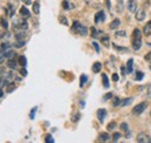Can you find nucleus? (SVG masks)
Masks as SVG:
<instances>
[{"instance_id": "14", "label": "nucleus", "mask_w": 151, "mask_h": 143, "mask_svg": "<svg viewBox=\"0 0 151 143\" xmlns=\"http://www.w3.org/2000/svg\"><path fill=\"white\" fill-rule=\"evenodd\" d=\"M101 68H102L101 63L100 62H95L94 64H93V66H92V71L94 72V73H99V72L101 71Z\"/></svg>"}, {"instance_id": "35", "label": "nucleus", "mask_w": 151, "mask_h": 143, "mask_svg": "<svg viewBox=\"0 0 151 143\" xmlns=\"http://www.w3.org/2000/svg\"><path fill=\"white\" fill-rule=\"evenodd\" d=\"M121 104V101H120V98H117V97H115L113 99V106H117V105H120Z\"/></svg>"}, {"instance_id": "10", "label": "nucleus", "mask_w": 151, "mask_h": 143, "mask_svg": "<svg viewBox=\"0 0 151 143\" xmlns=\"http://www.w3.org/2000/svg\"><path fill=\"white\" fill-rule=\"evenodd\" d=\"M26 37H27V33L24 30H19L15 35L17 41H26Z\"/></svg>"}, {"instance_id": "33", "label": "nucleus", "mask_w": 151, "mask_h": 143, "mask_svg": "<svg viewBox=\"0 0 151 143\" xmlns=\"http://www.w3.org/2000/svg\"><path fill=\"white\" fill-rule=\"evenodd\" d=\"M143 77H144L143 72H139V71L136 72V80H141V79H142Z\"/></svg>"}, {"instance_id": "42", "label": "nucleus", "mask_w": 151, "mask_h": 143, "mask_svg": "<svg viewBox=\"0 0 151 143\" xmlns=\"http://www.w3.org/2000/svg\"><path fill=\"white\" fill-rule=\"evenodd\" d=\"M116 2H117V6H119V12H121L122 11V0H116Z\"/></svg>"}, {"instance_id": "45", "label": "nucleus", "mask_w": 151, "mask_h": 143, "mask_svg": "<svg viewBox=\"0 0 151 143\" xmlns=\"http://www.w3.org/2000/svg\"><path fill=\"white\" fill-rule=\"evenodd\" d=\"M5 28H2V27H0V38H2L4 36H5Z\"/></svg>"}, {"instance_id": "51", "label": "nucleus", "mask_w": 151, "mask_h": 143, "mask_svg": "<svg viewBox=\"0 0 151 143\" xmlns=\"http://www.w3.org/2000/svg\"><path fill=\"white\" fill-rule=\"evenodd\" d=\"M105 2H106V5H107V8L111 9V1H109V0H105Z\"/></svg>"}, {"instance_id": "26", "label": "nucleus", "mask_w": 151, "mask_h": 143, "mask_svg": "<svg viewBox=\"0 0 151 143\" xmlns=\"http://www.w3.org/2000/svg\"><path fill=\"white\" fill-rule=\"evenodd\" d=\"M19 63L22 66H26L27 65V58L24 56H20L19 57Z\"/></svg>"}, {"instance_id": "30", "label": "nucleus", "mask_w": 151, "mask_h": 143, "mask_svg": "<svg viewBox=\"0 0 151 143\" xmlns=\"http://www.w3.org/2000/svg\"><path fill=\"white\" fill-rule=\"evenodd\" d=\"M26 44V41H15V43H14V46L17 47V48H21V47H23Z\"/></svg>"}, {"instance_id": "34", "label": "nucleus", "mask_w": 151, "mask_h": 143, "mask_svg": "<svg viewBox=\"0 0 151 143\" xmlns=\"http://www.w3.org/2000/svg\"><path fill=\"white\" fill-rule=\"evenodd\" d=\"M113 48L115 49V50H119V51H127V50H128L127 48H121V47H117L116 44H114Z\"/></svg>"}, {"instance_id": "48", "label": "nucleus", "mask_w": 151, "mask_h": 143, "mask_svg": "<svg viewBox=\"0 0 151 143\" xmlns=\"http://www.w3.org/2000/svg\"><path fill=\"white\" fill-rule=\"evenodd\" d=\"M145 61H147V62H150L151 63V53H149V54L145 56Z\"/></svg>"}, {"instance_id": "28", "label": "nucleus", "mask_w": 151, "mask_h": 143, "mask_svg": "<svg viewBox=\"0 0 151 143\" xmlns=\"http://www.w3.org/2000/svg\"><path fill=\"white\" fill-rule=\"evenodd\" d=\"M58 20H59V22L63 23L64 26H69V22H68V20H66V18H65L64 15H60V17L58 18Z\"/></svg>"}, {"instance_id": "40", "label": "nucleus", "mask_w": 151, "mask_h": 143, "mask_svg": "<svg viewBox=\"0 0 151 143\" xmlns=\"http://www.w3.org/2000/svg\"><path fill=\"white\" fill-rule=\"evenodd\" d=\"M79 118H80V114H79V113H77L76 115L72 116V121H73V122H77V121L79 120Z\"/></svg>"}, {"instance_id": "32", "label": "nucleus", "mask_w": 151, "mask_h": 143, "mask_svg": "<svg viewBox=\"0 0 151 143\" xmlns=\"http://www.w3.org/2000/svg\"><path fill=\"white\" fill-rule=\"evenodd\" d=\"M45 142L47 143H54L55 142V140L52 139V136H51L50 134H48V135L45 136Z\"/></svg>"}, {"instance_id": "43", "label": "nucleus", "mask_w": 151, "mask_h": 143, "mask_svg": "<svg viewBox=\"0 0 151 143\" xmlns=\"http://www.w3.org/2000/svg\"><path fill=\"white\" fill-rule=\"evenodd\" d=\"M113 97V94L112 93H107V94H105L104 95V100H107V99H111Z\"/></svg>"}, {"instance_id": "11", "label": "nucleus", "mask_w": 151, "mask_h": 143, "mask_svg": "<svg viewBox=\"0 0 151 143\" xmlns=\"http://www.w3.org/2000/svg\"><path fill=\"white\" fill-rule=\"evenodd\" d=\"M145 18V11L144 9H139V11H136V19L138 21H143Z\"/></svg>"}, {"instance_id": "1", "label": "nucleus", "mask_w": 151, "mask_h": 143, "mask_svg": "<svg viewBox=\"0 0 151 143\" xmlns=\"http://www.w3.org/2000/svg\"><path fill=\"white\" fill-rule=\"evenodd\" d=\"M142 47V33L139 29H134L132 32V48L134 50H139Z\"/></svg>"}, {"instance_id": "23", "label": "nucleus", "mask_w": 151, "mask_h": 143, "mask_svg": "<svg viewBox=\"0 0 151 143\" xmlns=\"http://www.w3.org/2000/svg\"><path fill=\"white\" fill-rule=\"evenodd\" d=\"M132 63H134V61L130 58L127 63V73H132Z\"/></svg>"}, {"instance_id": "29", "label": "nucleus", "mask_w": 151, "mask_h": 143, "mask_svg": "<svg viewBox=\"0 0 151 143\" xmlns=\"http://www.w3.org/2000/svg\"><path fill=\"white\" fill-rule=\"evenodd\" d=\"M15 87H17V85H15V84H13V83H9V84L7 85V92H8V93L13 92V91L15 90Z\"/></svg>"}, {"instance_id": "47", "label": "nucleus", "mask_w": 151, "mask_h": 143, "mask_svg": "<svg viewBox=\"0 0 151 143\" xmlns=\"http://www.w3.org/2000/svg\"><path fill=\"white\" fill-rule=\"evenodd\" d=\"M5 58H6V56H5V54H4L2 51H0V63H2Z\"/></svg>"}, {"instance_id": "7", "label": "nucleus", "mask_w": 151, "mask_h": 143, "mask_svg": "<svg viewBox=\"0 0 151 143\" xmlns=\"http://www.w3.org/2000/svg\"><path fill=\"white\" fill-rule=\"evenodd\" d=\"M96 115H98L99 121L102 124V122H104V120H105V118H106V115H107V110H106L105 108H100V109H98Z\"/></svg>"}, {"instance_id": "3", "label": "nucleus", "mask_w": 151, "mask_h": 143, "mask_svg": "<svg viewBox=\"0 0 151 143\" xmlns=\"http://www.w3.org/2000/svg\"><path fill=\"white\" fill-rule=\"evenodd\" d=\"M72 32H75V33H77V34H79V35H81V36L87 35V28H86L85 26L80 25L78 21H75V22H73Z\"/></svg>"}, {"instance_id": "20", "label": "nucleus", "mask_w": 151, "mask_h": 143, "mask_svg": "<svg viewBox=\"0 0 151 143\" xmlns=\"http://www.w3.org/2000/svg\"><path fill=\"white\" fill-rule=\"evenodd\" d=\"M33 12L35 14H40V2L38 1H35L33 4Z\"/></svg>"}, {"instance_id": "19", "label": "nucleus", "mask_w": 151, "mask_h": 143, "mask_svg": "<svg viewBox=\"0 0 151 143\" xmlns=\"http://www.w3.org/2000/svg\"><path fill=\"white\" fill-rule=\"evenodd\" d=\"M101 43L105 46V47H108L109 46V36L108 35H104L101 37Z\"/></svg>"}, {"instance_id": "49", "label": "nucleus", "mask_w": 151, "mask_h": 143, "mask_svg": "<svg viewBox=\"0 0 151 143\" xmlns=\"http://www.w3.org/2000/svg\"><path fill=\"white\" fill-rule=\"evenodd\" d=\"M112 78H113L114 82H117V80H119V76H117L116 73H114L113 76H112Z\"/></svg>"}, {"instance_id": "12", "label": "nucleus", "mask_w": 151, "mask_h": 143, "mask_svg": "<svg viewBox=\"0 0 151 143\" xmlns=\"http://www.w3.org/2000/svg\"><path fill=\"white\" fill-rule=\"evenodd\" d=\"M11 50H12V47H11L9 43H7V42L1 43V51H4V54H6V53H8Z\"/></svg>"}, {"instance_id": "36", "label": "nucleus", "mask_w": 151, "mask_h": 143, "mask_svg": "<svg viewBox=\"0 0 151 143\" xmlns=\"http://www.w3.org/2000/svg\"><path fill=\"white\" fill-rule=\"evenodd\" d=\"M120 137H121V134H120V133H114L113 134V141L114 142H116Z\"/></svg>"}, {"instance_id": "16", "label": "nucleus", "mask_w": 151, "mask_h": 143, "mask_svg": "<svg viewBox=\"0 0 151 143\" xmlns=\"http://www.w3.org/2000/svg\"><path fill=\"white\" fill-rule=\"evenodd\" d=\"M102 85H104V87H106V89H108L109 87V82H108V77H107V74L106 73H102Z\"/></svg>"}, {"instance_id": "18", "label": "nucleus", "mask_w": 151, "mask_h": 143, "mask_svg": "<svg viewBox=\"0 0 151 143\" xmlns=\"http://www.w3.org/2000/svg\"><path fill=\"white\" fill-rule=\"evenodd\" d=\"M7 9H8V12H7L8 15H9L11 18H13V17H14V13H15V8H14L11 4H8V5H7Z\"/></svg>"}, {"instance_id": "9", "label": "nucleus", "mask_w": 151, "mask_h": 143, "mask_svg": "<svg viewBox=\"0 0 151 143\" xmlns=\"http://www.w3.org/2000/svg\"><path fill=\"white\" fill-rule=\"evenodd\" d=\"M20 14H21L22 18H24V19H28L30 17V12H29L28 8L24 7V6H22V7L20 8Z\"/></svg>"}, {"instance_id": "37", "label": "nucleus", "mask_w": 151, "mask_h": 143, "mask_svg": "<svg viewBox=\"0 0 151 143\" xmlns=\"http://www.w3.org/2000/svg\"><path fill=\"white\" fill-rule=\"evenodd\" d=\"M115 127H116V124H115L114 121H112L109 125L107 126V129H108V130H114V128H115Z\"/></svg>"}, {"instance_id": "50", "label": "nucleus", "mask_w": 151, "mask_h": 143, "mask_svg": "<svg viewBox=\"0 0 151 143\" xmlns=\"http://www.w3.org/2000/svg\"><path fill=\"white\" fill-rule=\"evenodd\" d=\"M147 89H148V97H151V85H148Z\"/></svg>"}, {"instance_id": "13", "label": "nucleus", "mask_w": 151, "mask_h": 143, "mask_svg": "<svg viewBox=\"0 0 151 143\" xmlns=\"http://www.w3.org/2000/svg\"><path fill=\"white\" fill-rule=\"evenodd\" d=\"M143 33L145 36H150L151 35V20L144 26V29H143Z\"/></svg>"}, {"instance_id": "56", "label": "nucleus", "mask_w": 151, "mask_h": 143, "mask_svg": "<svg viewBox=\"0 0 151 143\" xmlns=\"http://www.w3.org/2000/svg\"><path fill=\"white\" fill-rule=\"evenodd\" d=\"M150 70H151V65H150Z\"/></svg>"}, {"instance_id": "6", "label": "nucleus", "mask_w": 151, "mask_h": 143, "mask_svg": "<svg viewBox=\"0 0 151 143\" xmlns=\"http://www.w3.org/2000/svg\"><path fill=\"white\" fill-rule=\"evenodd\" d=\"M127 8H128L129 12L136 13V11H137V1H136V0H128V2H127Z\"/></svg>"}, {"instance_id": "25", "label": "nucleus", "mask_w": 151, "mask_h": 143, "mask_svg": "<svg viewBox=\"0 0 151 143\" xmlns=\"http://www.w3.org/2000/svg\"><path fill=\"white\" fill-rule=\"evenodd\" d=\"M101 32H98L96 29H95L94 27H92L91 28V36L93 37V38H96V37H99V34H100Z\"/></svg>"}, {"instance_id": "41", "label": "nucleus", "mask_w": 151, "mask_h": 143, "mask_svg": "<svg viewBox=\"0 0 151 143\" xmlns=\"http://www.w3.org/2000/svg\"><path fill=\"white\" fill-rule=\"evenodd\" d=\"M120 127H121V129H122V130L128 131V125H127V124H124V122H123V124H121V126H120Z\"/></svg>"}, {"instance_id": "54", "label": "nucleus", "mask_w": 151, "mask_h": 143, "mask_svg": "<svg viewBox=\"0 0 151 143\" xmlns=\"http://www.w3.org/2000/svg\"><path fill=\"white\" fill-rule=\"evenodd\" d=\"M21 1H23L26 5H30V4H32V1H30V0H21Z\"/></svg>"}, {"instance_id": "2", "label": "nucleus", "mask_w": 151, "mask_h": 143, "mask_svg": "<svg viewBox=\"0 0 151 143\" xmlns=\"http://www.w3.org/2000/svg\"><path fill=\"white\" fill-rule=\"evenodd\" d=\"M13 26H14V29H17V30H27L28 29V22L22 17L14 19L13 20Z\"/></svg>"}, {"instance_id": "44", "label": "nucleus", "mask_w": 151, "mask_h": 143, "mask_svg": "<svg viewBox=\"0 0 151 143\" xmlns=\"http://www.w3.org/2000/svg\"><path fill=\"white\" fill-rule=\"evenodd\" d=\"M116 36H126V32L124 30H121V32H116V34H115Z\"/></svg>"}, {"instance_id": "46", "label": "nucleus", "mask_w": 151, "mask_h": 143, "mask_svg": "<svg viewBox=\"0 0 151 143\" xmlns=\"http://www.w3.org/2000/svg\"><path fill=\"white\" fill-rule=\"evenodd\" d=\"M93 47H94V49H95V51H96V53H99V51H100V48H99V44H98L96 42H93Z\"/></svg>"}, {"instance_id": "27", "label": "nucleus", "mask_w": 151, "mask_h": 143, "mask_svg": "<svg viewBox=\"0 0 151 143\" xmlns=\"http://www.w3.org/2000/svg\"><path fill=\"white\" fill-rule=\"evenodd\" d=\"M0 25H1V27L5 28V29L8 28V23H7V20H6V19H4V18L0 19Z\"/></svg>"}, {"instance_id": "17", "label": "nucleus", "mask_w": 151, "mask_h": 143, "mask_svg": "<svg viewBox=\"0 0 151 143\" xmlns=\"http://www.w3.org/2000/svg\"><path fill=\"white\" fill-rule=\"evenodd\" d=\"M120 23H121V22H120V20H119V19H115V20H113V21L111 22L109 28H111V29H116V28L120 26Z\"/></svg>"}, {"instance_id": "53", "label": "nucleus", "mask_w": 151, "mask_h": 143, "mask_svg": "<svg viewBox=\"0 0 151 143\" xmlns=\"http://www.w3.org/2000/svg\"><path fill=\"white\" fill-rule=\"evenodd\" d=\"M121 71H122V74H126V73H127V69H126L124 66H122V68H121Z\"/></svg>"}, {"instance_id": "57", "label": "nucleus", "mask_w": 151, "mask_h": 143, "mask_svg": "<svg viewBox=\"0 0 151 143\" xmlns=\"http://www.w3.org/2000/svg\"><path fill=\"white\" fill-rule=\"evenodd\" d=\"M0 84H1V80H0Z\"/></svg>"}, {"instance_id": "15", "label": "nucleus", "mask_w": 151, "mask_h": 143, "mask_svg": "<svg viewBox=\"0 0 151 143\" xmlns=\"http://www.w3.org/2000/svg\"><path fill=\"white\" fill-rule=\"evenodd\" d=\"M109 135H108V133H101L100 135H99V141H101V142H107V141H109Z\"/></svg>"}, {"instance_id": "22", "label": "nucleus", "mask_w": 151, "mask_h": 143, "mask_svg": "<svg viewBox=\"0 0 151 143\" xmlns=\"http://www.w3.org/2000/svg\"><path fill=\"white\" fill-rule=\"evenodd\" d=\"M7 66L14 70V69H17V62H15L14 59H8V62H7Z\"/></svg>"}, {"instance_id": "55", "label": "nucleus", "mask_w": 151, "mask_h": 143, "mask_svg": "<svg viewBox=\"0 0 151 143\" xmlns=\"http://www.w3.org/2000/svg\"><path fill=\"white\" fill-rule=\"evenodd\" d=\"M4 95V92H2V90H0V98Z\"/></svg>"}, {"instance_id": "21", "label": "nucleus", "mask_w": 151, "mask_h": 143, "mask_svg": "<svg viewBox=\"0 0 151 143\" xmlns=\"http://www.w3.org/2000/svg\"><path fill=\"white\" fill-rule=\"evenodd\" d=\"M62 6H63V8L64 9H70V8H73V5H70V2L68 1V0H64L63 2H62Z\"/></svg>"}, {"instance_id": "31", "label": "nucleus", "mask_w": 151, "mask_h": 143, "mask_svg": "<svg viewBox=\"0 0 151 143\" xmlns=\"http://www.w3.org/2000/svg\"><path fill=\"white\" fill-rule=\"evenodd\" d=\"M132 101V98H128V99H124L122 103H121V106H127V105H129L130 103Z\"/></svg>"}, {"instance_id": "24", "label": "nucleus", "mask_w": 151, "mask_h": 143, "mask_svg": "<svg viewBox=\"0 0 151 143\" xmlns=\"http://www.w3.org/2000/svg\"><path fill=\"white\" fill-rule=\"evenodd\" d=\"M86 82H87V76H86V74H81V76H80V83H79L80 87H83Z\"/></svg>"}, {"instance_id": "8", "label": "nucleus", "mask_w": 151, "mask_h": 143, "mask_svg": "<svg viewBox=\"0 0 151 143\" xmlns=\"http://www.w3.org/2000/svg\"><path fill=\"white\" fill-rule=\"evenodd\" d=\"M105 20H106V17H105V13H104L102 11H100V12H98V13L95 14V17H94V22H95V23L102 22V21H105Z\"/></svg>"}, {"instance_id": "39", "label": "nucleus", "mask_w": 151, "mask_h": 143, "mask_svg": "<svg viewBox=\"0 0 151 143\" xmlns=\"http://www.w3.org/2000/svg\"><path fill=\"white\" fill-rule=\"evenodd\" d=\"M20 74H21L22 77H26V76H27V70L24 69V66H23V68L20 70Z\"/></svg>"}, {"instance_id": "5", "label": "nucleus", "mask_w": 151, "mask_h": 143, "mask_svg": "<svg viewBox=\"0 0 151 143\" xmlns=\"http://www.w3.org/2000/svg\"><path fill=\"white\" fill-rule=\"evenodd\" d=\"M136 140H137V142H139V143H151L150 136H149L148 134H145V133H139V134L137 135Z\"/></svg>"}, {"instance_id": "4", "label": "nucleus", "mask_w": 151, "mask_h": 143, "mask_svg": "<svg viewBox=\"0 0 151 143\" xmlns=\"http://www.w3.org/2000/svg\"><path fill=\"white\" fill-rule=\"evenodd\" d=\"M147 106H148V103H147V101H143V103L136 105V106L134 107V109H132V114H135V115L142 114V113L144 112V109L147 108Z\"/></svg>"}, {"instance_id": "52", "label": "nucleus", "mask_w": 151, "mask_h": 143, "mask_svg": "<svg viewBox=\"0 0 151 143\" xmlns=\"http://www.w3.org/2000/svg\"><path fill=\"white\" fill-rule=\"evenodd\" d=\"M6 73V70H5V68H0V74L1 76H4Z\"/></svg>"}, {"instance_id": "38", "label": "nucleus", "mask_w": 151, "mask_h": 143, "mask_svg": "<svg viewBox=\"0 0 151 143\" xmlns=\"http://www.w3.org/2000/svg\"><path fill=\"white\" fill-rule=\"evenodd\" d=\"M36 109H37V108L34 107L33 109H32V112H30V119H32V120L35 118V113H36Z\"/></svg>"}]
</instances>
